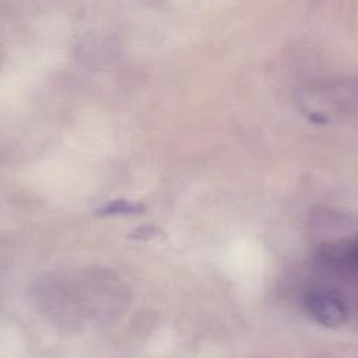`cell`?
<instances>
[{"mask_svg":"<svg viewBox=\"0 0 358 358\" xmlns=\"http://www.w3.org/2000/svg\"><path fill=\"white\" fill-rule=\"evenodd\" d=\"M308 306L315 319L327 327H337L345 319L341 302L331 294L315 292L309 295Z\"/></svg>","mask_w":358,"mask_h":358,"instance_id":"6da1fadb","label":"cell"}]
</instances>
